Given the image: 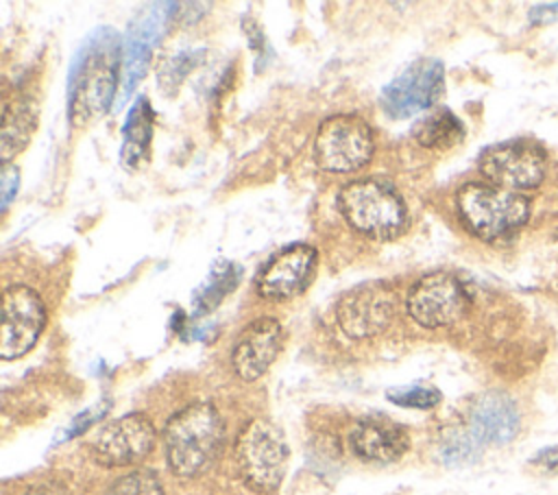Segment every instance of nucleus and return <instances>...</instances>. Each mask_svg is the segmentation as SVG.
Masks as SVG:
<instances>
[{
    "mask_svg": "<svg viewBox=\"0 0 558 495\" xmlns=\"http://www.w3.org/2000/svg\"><path fill=\"white\" fill-rule=\"evenodd\" d=\"M122 39L111 26L96 28L76 50L68 74V118L83 129L111 109L120 87Z\"/></svg>",
    "mask_w": 558,
    "mask_h": 495,
    "instance_id": "1",
    "label": "nucleus"
},
{
    "mask_svg": "<svg viewBox=\"0 0 558 495\" xmlns=\"http://www.w3.org/2000/svg\"><path fill=\"white\" fill-rule=\"evenodd\" d=\"M225 438V425L211 403H190L168 419L163 449L168 467L179 478L201 475L216 460Z\"/></svg>",
    "mask_w": 558,
    "mask_h": 495,
    "instance_id": "2",
    "label": "nucleus"
},
{
    "mask_svg": "<svg viewBox=\"0 0 558 495\" xmlns=\"http://www.w3.org/2000/svg\"><path fill=\"white\" fill-rule=\"evenodd\" d=\"M338 207L355 231L375 240H392L408 225V209L401 194L379 179L347 183L338 192Z\"/></svg>",
    "mask_w": 558,
    "mask_h": 495,
    "instance_id": "3",
    "label": "nucleus"
},
{
    "mask_svg": "<svg viewBox=\"0 0 558 495\" xmlns=\"http://www.w3.org/2000/svg\"><path fill=\"white\" fill-rule=\"evenodd\" d=\"M456 207L466 229L482 240L510 236L530 216L523 194L493 183H464L456 194Z\"/></svg>",
    "mask_w": 558,
    "mask_h": 495,
    "instance_id": "4",
    "label": "nucleus"
},
{
    "mask_svg": "<svg viewBox=\"0 0 558 495\" xmlns=\"http://www.w3.org/2000/svg\"><path fill=\"white\" fill-rule=\"evenodd\" d=\"M235 464L242 482L255 491L275 493L288 469V443L283 432L268 419H253L235 440Z\"/></svg>",
    "mask_w": 558,
    "mask_h": 495,
    "instance_id": "5",
    "label": "nucleus"
},
{
    "mask_svg": "<svg viewBox=\"0 0 558 495\" xmlns=\"http://www.w3.org/2000/svg\"><path fill=\"white\" fill-rule=\"evenodd\" d=\"M373 150V131L355 113L325 118L314 137V159L327 172H353L371 161Z\"/></svg>",
    "mask_w": 558,
    "mask_h": 495,
    "instance_id": "6",
    "label": "nucleus"
},
{
    "mask_svg": "<svg viewBox=\"0 0 558 495\" xmlns=\"http://www.w3.org/2000/svg\"><path fill=\"white\" fill-rule=\"evenodd\" d=\"M469 307V290L453 273H427L412 283L405 297L410 318L427 329L458 323Z\"/></svg>",
    "mask_w": 558,
    "mask_h": 495,
    "instance_id": "7",
    "label": "nucleus"
},
{
    "mask_svg": "<svg viewBox=\"0 0 558 495\" xmlns=\"http://www.w3.org/2000/svg\"><path fill=\"white\" fill-rule=\"evenodd\" d=\"M480 172L499 188L519 192L536 188L545 179L547 157L543 148L527 140H510L488 146L480 155Z\"/></svg>",
    "mask_w": 558,
    "mask_h": 495,
    "instance_id": "8",
    "label": "nucleus"
},
{
    "mask_svg": "<svg viewBox=\"0 0 558 495\" xmlns=\"http://www.w3.org/2000/svg\"><path fill=\"white\" fill-rule=\"evenodd\" d=\"M46 325V305L41 297L28 286H9L2 292V325H0V355L2 360H17L28 353Z\"/></svg>",
    "mask_w": 558,
    "mask_h": 495,
    "instance_id": "9",
    "label": "nucleus"
},
{
    "mask_svg": "<svg viewBox=\"0 0 558 495\" xmlns=\"http://www.w3.org/2000/svg\"><path fill=\"white\" fill-rule=\"evenodd\" d=\"M442 92V63L438 59H418L381 89V107L390 118H408L434 107Z\"/></svg>",
    "mask_w": 558,
    "mask_h": 495,
    "instance_id": "10",
    "label": "nucleus"
},
{
    "mask_svg": "<svg viewBox=\"0 0 558 495\" xmlns=\"http://www.w3.org/2000/svg\"><path fill=\"white\" fill-rule=\"evenodd\" d=\"M157 440L155 425L142 412H131L105 423L89 443L96 462L105 467H126L144 460Z\"/></svg>",
    "mask_w": 558,
    "mask_h": 495,
    "instance_id": "11",
    "label": "nucleus"
},
{
    "mask_svg": "<svg viewBox=\"0 0 558 495\" xmlns=\"http://www.w3.org/2000/svg\"><path fill=\"white\" fill-rule=\"evenodd\" d=\"M395 316V294L379 281L362 283L349 290L338 307L336 318L340 329L351 338H373L388 329Z\"/></svg>",
    "mask_w": 558,
    "mask_h": 495,
    "instance_id": "12",
    "label": "nucleus"
},
{
    "mask_svg": "<svg viewBox=\"0 0 558 495\" xmlns=\"http://www.w3.org/2000/svg\"><path fill=\"white\" fill-rule=\"evenodd\" d=\"M318 255L310 244H290L275 253L255 279V290L270 301H283L303 292L316 273Z\"/></svg>",
    "mask_w": 558,
    "mask_h": 495,
    "instance_id": "13",
    "label": "nucleus"
},
{
    "mask_svg": "<svg viewBox=\"0 0 558 495\" xmlns=\"http://www.w3.org/2000/svg\"><path fill=\"white\" fill-rule=\"evenodd\" d=\"M170 4H153V11L137 15V20L131 24L126 37L122 39V68H120V100L124 102L140 79L146 74L150 55L159 37L163 35L168 26V17L172 11Z\"/></svg>",
    "mask_w": 558,
    "mask_h": 495,
    "instance_id": "14",
    "label": "nucleus"
},
{
    "mask_svg": "<svg viewBox=\"0 0 558 495\" xmlns=\"http://www.w3.org/2000/svg\"><path fill=\"white\" fill-rule=\"evenodd\" d=\"M283 329L272 316L253 321L235 340L231 351V364L240 379L255 382L262 377L281 351Z\"/></svg>",
    "mask_w": 558,
    "mask_h": 495,
    "instance_id": "15",
    "label": "nucleus"
},
{
    "mask_svg": "<svg viewBox=\"0 0 558 495\" xmlns=\"http://www.w3.org/2000/svg\"><path fill=\"white\" fill-rule=\"evenodd\" d=\"M349 445L357 458L366 462L388 464L399 460L408 451L410 436L405 427L390 419L364 416L351 427Z\"/></svg>",
    "mask_w": 558,
    "mask_h": 495,
    "instance_id": "16",
    "label": "nucleus"
},
{
    "mask_svg": "<svg viewBox=\"0 0 558 495\" xmlns=\"http://www.w3.org/2000/svg\"><path fill=\"white\" fill-rule=\"evenodd\" d=\"M519 410L504 393L482 395L469 412V434L482 445H504L519 432Z\"/></svg>",
    "mask_w": 558,
    "mask_h": 495,
    "instance_id": "17",
    "label": "nucleus"
},
{
    "mask_svg": "<svg viewBox=\"0 0 558 495\" xmlns=\"http://www.w3.org/2000/svg\"><path fill=\"white\" fill-rule=\"evenodd\" d=\"M37 129V102L31 94H17L4 100L0 126V157L7 166L31 142Z\"/></svg>",
    "mask_w": 558,
    "mask_h": 495,
    "instance_id": "18",
    "label": "nucleus"
},
{
    "mask_svg": "<svg viewBox=\"0 0 558 495\" xmlns=\"http://www.w3.org/2000/svg\"><path fill=\"white\" fill-rule=\"evenodd\" d=\"M153 122H155L153 107L146 96H140V100L129 109L122 126L124 137L120 146V161L129 170H135L148 157V148L153 140Z\"/></svg>",
    "mask_w": 558,
    "mask_h": 495,
    "instance_id": "19",
    "label": "nucleus"
},
{
    "mask_svg": "<svg viewBox=\"0 0 558 495\" xmlns=\"http://www.w3.org/2000/svg\"><path fill=\"white\" fill-rule=\"evenodd\" d=\"M412 137L425 148L447 150V148L462 142L464 124L460 122V118L453 111L440 107V109H434V111L425 113L412 126Z\"/></svg>",
    "mask_w": 558,
    "mask_h": 495,
    "instance_id": "20",
    "label": "nucleus"
},
{
    "mask_svg": "<svg viewBox=\"0 0 558 495\" xmlns=\"http://www.w3.org/2000/svg\"><path fill=\"white\" fill-rule=\"evenodd\" d=\"M235 283H238V270L229 262H225L218 268H214L209 273L207 283L201 286L196 290V294H194V305L198 307L196 314L214 310V305L220 303L222 297H227Z\"/></svg>",
    "mask_w": 558,
    "mask_h": 495,
    "instance_id": "21",
    "label": "nucleus"
},
{
    "mask_svg": "<svg viewBox=\"0 0 558 495\" xmlns=\"http://www.w3.org/2000/svg\"><path fill=\"white\" fill-rule=\"evenodd\" d=\"M205 57V50H181L174 57H170L161 70H159V83L166 92H177V87L183 83V79L201 63Z\"/></svg>",
    "mask_w": 558,
    "mask_h": 495,
    "instance_id": "22",
    "label": "nucleus"
},
{
    "mask_svg": "<svg viewBox=\"0 0 558 495\" xmlns=\"http://www.w3.org/2000/svg\"><path fill=\"white\" fill-rule=\"evenodd\" d=\"M107 495H163V486L153 471L137 469L118 478Z\"/></svg>",
    "mask_w": 558,
    "mask_h": 495,
    "instance_id": "23",
    "label": "nucleus"
},
{
    "mask_svg": "<svg viewBox=\"0 0 558 495\" xmlns=\"http://www.w3.org/2000/svg\"><path fill=\"white\" fill-rule=\"evenodd\" d=\"M386 397L397 406L416 408V410H429L440 403V390L434 386H425V384L390 388Z\"/></svg>",
    "mask_w": 558,
    "mask_h": 495,
    "instance_id": "24",
    "label": "nucleus"
},
{
    "mask_svg": "<svg viewBox=\"0 0 558 495\" xmlns=\"http://www.w3.org/2000/svg\"><path fill=\"white\" fill-rule=\"evenodd\" d=\"M17 185H20V172L15 166L7 164L2 168V185H0V192H2V212H7V207L11 205L13 196L17 194Z\"/></svg>",
    "mask_w": 558,
    "mask_h": 495,
    "instance_id": "25",
    "label": "nucleus"
},
{
    "mask_svg": "<svg viewBox=\"0 0 558 495\" xmlns=\"http://www.w3.org/2000/svg\"><path fill=\"white\" fill-rule=\"evenodd\" d=\"M534 467H538L541 471H558V445H549L543 447L541 451H536L530 460Z\"/></svg>",
    "mask_w": 558,
    "mask_h": 495,
    "instance_id": "26",
    "label": "nucleus"
},
{
    "mask_svg": "<svg viewBox=\"0 0 558 495\" xmlns=\"http://www.w3.org/2000/svg\"><path fill=\"white\" fill-rule=\"evenodd\" d=\"M556 20H558V2L536 4L530 9V24H534V26H543V24H549Z\"/></svg>",
    "mask_w": 558,
    "mask_h": 495,
    "instance_id": "27",
    "label": "nucleus"
},
{
    "mask_svg": "<svg viewBox=\"0 0 558 495\" xmlns=\"http://www.w3.org/2000/svg\"><path fill=\"white\" fill-rule=\"evenodd\" d=\"M109 406L105 403V406H98V408H92V410H87L85 414H81L76 421H74V425H72V430L68 432L70 436H74V434H78V432H83L85 427H89L100 414H102V410H107Z\"/></svg>",
    "mask_w": 558,
    "mask_h": 495,
    "instance_id": "28",
    "label": "nucleus"
},
{
    "mask_svg": "<svg viewBox=\"0 0 558 495\" xmlns=\"http://www.w3.org/2000/svg\"><path fill=\"white\" fill-rule=\"evenodd\" d=\"M26 495H68V493L57 484H39V486H33Z\"/></svg>",
    "mask_w": 558,
    "mask_h": 495,
    "instance_id": "29",
    "label": "nucleus"
}]
</instances>
